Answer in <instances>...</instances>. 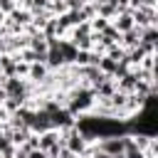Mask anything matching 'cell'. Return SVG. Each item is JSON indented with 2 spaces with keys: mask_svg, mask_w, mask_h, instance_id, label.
I'll use <instances>...</instances> for the list:
<instances>
[{
  "mask_svg": "<svg viewBox=\"0 0 158 158\" xmlns=\"http://www.w3.org/2000/svg\"><path fill=\"white\" fill-rule=\"evenodd\" d=\"M138 42H141V27H131V30L121 32V37H118V44H121L123 49H128V47H136Z\"/></svg>",
  "mask_w": 158,
  "mask_h": 158,
  "instance_id": "obj_10",
  "label": "cell"
},
{
  "mask_svg": "<svg viewBox=\"0 0 158 158\" xmlns=\"http://www.w3.org/2000/svg\"><path fill=\"white\" fill-rule=\"evenodd\" d=\"M111 25H114L118 32H126V30L136 27V25H133V17H131V10H121V12H116V17L111 20Z\"/></svg>",
  "mask_w": 158,
  "mask_h": 158,
  "instance_id": "obj_9",
  "label": "cell"
},
{
  "mask_svg": "<svg viewBox=\"0 0 158 158\" xmlns=\"http://www.w3.org/2000/svg\"><path fill=\"white\" fill-rule=\"evenodd\" d=\"M5 20H7V22H12V25H20V27L25 30V27H27V25L32 22V12L17 5V7L12 10V12H7V17H5Z\"/></svg>",
  "mask_w": 158,
  "mask_h": 158,
  "instance_id": "obj_8",
  "label": "cell"
},
{
  "mask_svg": "<svg viewBox=\"0 0 158 158\" xmlns=\"http://www.w3.org/2000/svg\"><path fill=\"white\" fill-rule=\"evenodd\" d=\"M7 118H10V114H7V111L2 109V104H0V126H5V123H7Z\"/></svg>",
  "mask_w": 158,
  "mask_h": 158,
  "instance_id": "obj_22",
  "label": "cell"
},
{
  "mask_svg": "<svg viewBox=\"0 0 158 158\" xmlns=\"http://www.w3.org/2000/svg\"><path fill=\"white\" fill-rule=\"evenodd\" d=\"M104 54H106V57H111V59H116V62H121V59H123V54H126V49L116 42V44H109Z\"/></svg>",
  "mask_w": 158,
  "mask_h": 158,
  "instance_id": "obj_18",
  "label": "cell"
},
{
  "mask_svg": "<svg viewBox=\"0 0 158 158\" xmlns=\"http://www.w3.org/2000/svg\"><path fill=\"white\" fill-rule=\"evenodd\" d=\"M96 5H101V2H114V0H94Z\"/></svg>",
  "mask_w": 158,
  "mask_h": 158,
  "instance_id": "obj_25",
  "label": "cell"
},
{
  "mask_svg": "<svg viewBox=\"0 0 158 158\" xmlns=\"http://www.w3.org/2000/svg\"><path fill=\"white\" fill-rule=\"evenodd\" d=\"M15 7H17V0H0V10H2L5 15H7V12H12Z\"/></svg>",
  "mask_w": 158,
  "mask_h": 158,
  "instance_id": "obj_20",
  "label": "cell"
},
{
  "mask_svg": "<svg viewBox=\"0 0 158 158\" xmlns=\"http://www.w3.org/2000/svg\"><path fill=\"white\" fill-rule=\"evenodd\" d=\"M94 101H96V94H94L91 86H86V84H74V86L67 91V104H64V109H67L72 116L91 114Z\"/></svg>",
  "mask_w": 158,
  "mask_h": 158,
  "instance_id": "obj_1",
  "label": "cell"
},
{
  "mask_svg": "<svg viewBox=\"0 0 158 158\" xmlns=\"http://www.w3.org/2000/svg\"><path fill=\"white\" fill-rule=\"evenodd\" d=\"M27 47L35 49V52H40V54H47V37L42 32H35V35H30V44Z\"/></svg>",
  "mask_w": 158,
  "mask_h": 158,
  "instance_id": "obj_13",
  "label": "cell"
},
{
  "mask_svg": "<svg viewBox=\"0 0 158 158\" xmlns=\"http://www.w3.org/2000/svg\"><path fill=\"white\" fill-rule=\"evenodd\" d=\"M131 7H158V0H131L128 2V10Z\"/></svg>",
  "mask_w": 158,
  "mask_h": 158,
  "instance_id": "obj_19",
  "label": "cell"
},
{
  "mask_svg": "<svg viewBox=\"0 0 158 158\" xmlns=\"http://www.w3.org/2000/svg\"><path fill=\"white\" fill-rule=\"evenodd\" d=\"M156 62H158V52H146L143 59L138 62V69H143V72H156Z\"/></svg>",
  "mask_w": 158,
  "mask_h": 158,
  "instance_id": "obj_16",
  "label": "cell"
},
{
  "mask_svg": "<svg viewBox=\"0 0 158 158\" xmlns=\"http://www.w3.org/2000/svg\"><path fill=\"white\" fill-rule=\"evenodd\" d=\"M79 17H81V22H89L91 17H96V5L94 2H84L79 7Z\"/></svg>",
  "mask_w": 158,
  "mask_h": 158,
  "instance_id": "obj_17",
  "label": "cell"
},
{
  "mask_svg": "<svg viewBox=\"0 0 158 158\" xmlns=\"http://www.w3.org/2000/svg\"><path fill=\"white\" fill-rule=\"evenodd\" d=\"M114 81H116V89H118V91H123V94H133V91H136V81H138L136 69L131 67L126 74H121V77L114 79Z\"/></svg>",
  "mask_w": 158,
  "mask_h": 158,
  "instance_id": "obj_6",
  "label": "cell"
},
{
  "mask_svg": "<svg viewBox=\"0 0 158 158\" xmlns=\"http://www.w3.org/2000/svg\"><path fill=\"white\" fill-rule=\"evenodd\" d=\"M27 158H47V153H44V151H40V148H35V151H30V153H27Z\"/></svg>",
  "mask_w": 158,
  "mask_h": 158,
  "instance_id": "obj_21",
  "label": "cell"
},
{
  "mask_svg": "<svg viewBox=\"0 0 158 158\" xmlns=\"http://www.w3.org/2000/svg\"><path fill=\"white\" fill-rule=\"evenodd\" d=\"M131 17L136 27L158 25V7H131Z\"/></svg>",
  "mask_w": 158,
  "mask_h": 158,
  "instance_id": "obj_2",
  "label": "cell"
},
{
  "mask_svg": "<svg viewBox=\"0 0 158 158\" xmlns=\"http://www.w3.org/2000/svg\"><path fill=\"white\" fill-rule=\"evenodd\" d=\"M5 17H7V15H5V12H2V10H0V25H2V22H5Z\"/></svg>",
  "mask_w": 158,
  "mask_h": 158,
  "instance_id": "obj_24",
  "label": "cell"
},
{
  "mask_svg": "<svg viewBox=\"0 0 158 158\" xmlns=\"http://www.w3.org/2000/svg\"><path fill=\"white\" fill-rule=\"evenodd\" d=\"M5 99H7V94H5V89H2V86H0V104H2V101H5Z\"/></svg>",
  "mask_w": 158,
  "mask_h": 158,
  "instance_id": "obj_23",
  "label": "cell"
},
{
  "mask_svg": "<svg viewBox=\"0 0 158 158\" xmlns=\"http://www.w3.org/2000/svg\"><path fill=\"white\" fill-rule=\"evenodd\" d=\"M59 52H62V57H64V64H72L74 62V57H77V47L64 37V40H59Z\"/></svg>",
  "mask_w": 158,
  "mask_h": 158,
  "instance_id": "obj_14",
  "label": "cell"
},
{
  "mask_svg": "<svg viewBox=\"0 0 158 158\" xmlns=\"http://www.w3.org/2000/svg\"><path fill=\"white\" fill-rule=\"evenodd\" d=\"M15 64H17V57L15 54L0 52V74L2 77H15Z\"/></svg>",
  "mask_w": 158,
  "mask_h": 158,
  "instance_id": "obj_11",
  "label": "cell"
},
{
  "mask_svg": "<svg viewBox=\"0 0 158 158\" xmlns=\"http://www.w3.org/2000/svg\"><path fill=\"white\" fill-rule=\"evenodd\" d=\"M96 5V2H94ZM116 12H118V7L114 5V2H101V5H96V15H101V17H106L109 22L116 17Z\"/></svg>",
  "mask_w": 158,
  "mask_h": 158,
  "instance_id": "obj_15",
  "label": "cell"
},
{
  "mask_svg": "<svg viewBox=\"0 0 158 158\" xmlns=\"http://www.w3.org/2000/svg\"><path fill=\"white\" fill-rule=\"evenodd\" d=\"M99 151L109 153V156H118L123 153V136H106V138H99L96 141Z\"/></svg>",
  "mask_w": 158,
  "mask_h": 158,
  "instance_id": "obj_4",
  "label": "cell"
},
{
  "mask_svg": "<svg viewBox=\"0 0 158 158\" xmlns=\"http://www.w3.org/2000/svg\"><path fill=\"white\" fill-rule=\"evenodd\" d=\"M96 67H99V72H101L104 77H114V72H116L118 62H116V59H111V57H106V54H101V57H99V62H96Z\"/></svg>",
  "mask_w": 158,
  "mask_h": 158,
  "instance_id": "obj_12",
  "label": "cell"
},
{
  "mask_svg": "<svg viewBox=\"0 0 158 158\" xmlns=\"http://www.w3.org/2000/svg\"><path fill=\"white\" fill-rule=\"evenodd\" d=\"M47 128H52L49 114L37 109V111L32 114V118H30V131H32V133H42V131H47Z\"/></svg>",
  "mask_w": 158,
  "mask_h": 158,
  "instance_id": "obj_7",
  "label": "cell"
},
{
  "mask_svg": "<svg viewBox=\"0 0 158 158\" xmlns=\"http://www.w3.org/2000/svg\"><path fill=\"white\" fill-rule=\"evenodd\" d=\"M57 143H62V133H59V128L52 126V128L37 133V148H40V151H47V148H52V146H57Z\"/></svg>",
  "mask_w": 158,
  "mask_h": 158,
  "instance_id": "obj_5",
  "label": "cell"
},
{
  "mask_svg": "<svg viewBox=\"0 0 158 158\" xmlns=\"http://www.w3.org/2000/svg\"><path fill=\"white\" fill-rule=\"evenodd\" d=\"M49 74H52V69H49L44 62H32L30 69H27V77H25V79H27L30 84L37 86V84H44V81L49 79Z\"/></svg>",
  "mask_w": 158,
  "mask_h": 158,
  "instance_id": "obj_3",
  "label": "cell"
}]
</instances>
